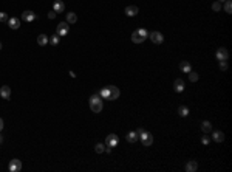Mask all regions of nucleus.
Segmentation results:
<instances>
[{"label":"nucleus","mask_w":232,"mask_h":172,"mask_svg":"<svg viewBox=\"0 0 232 172\" xmlns=\"http://www.w3.org/2000/svg\"><path fill=\"white\" fill-rule=\"evenodd\" d=\"M147 37H149V33H147V30H144V28H139V30H136V31L132 33V41L135 43H142Z\"/></svg>","instance_id":"1"},{"label":"nucleus","mask_w":232,"mask_h":172,"mask_svg":"<svg viewBox=\"0 0 232 172\" xmlns=\"http://www.w3.org/2000/svg\"><path fill=\"white\" fill-rule=\"evenodd\" d=\"M90 109L94 113H99L102 110V98L99 95H93L90 98Z\"/></svg>","instance_id":"2"},{"label":"nucleus","mask_w":232,"mask_h":172,"mask_svg":"<svg viewBox=\"0 0 232 172\" xmlns=\"http://www.w3.org/2000/svg\"><path fill=\"white\" fill-rule=\"evenodd\" d=\"M68 30H70V23H67V22H60V23L57 25V28H56V34H57L59 37H64V36H67Z\"/></svg>","instance_id":"3"},{"label":"nucleus","mask_w":232,"mask_h":172,"mask_svg":"<svg viewBox=\"0 0 232 172\" xmlns=\"http://www.w3.org/2000/svg\"><path fill=\"white\" fill-rule=\"evenodd\" d=\"M139 140H141L142 146L149 147V146H152V143H153V135H152L150 132H144L142 135H139Z\"/></svg>","instance_id":"4"},{"label":"nucleus","mask_w":232,"mask_h":172,"mask_svg":"<svg viewBox=\"0 0 232 172\" xmlns=\"http://www.w3.org/2000/svg\"><path fill=\"white\" fill-rule=\"evenodd\" d=\"M118 143H119V138H118V135H115V133H110L107 138H105V146L107 147H116L118 146Z\"/></svg>","instance_id":"5"},{"label":"nucleus","mask_w":232,"mask_h":172,"mask_svg":"<svg viewBox=\"0 0 232 172\" xmlns=\"http://www.w3.org/2000/svg\"><path fill=\"white\" fill-rule=\"evenodd\" d=\"M149 37H150V41L153 43H163V41H164V36H163L159 31H152V33H149Z\"/></svg>","instance_id":"6"},{"label":"nucleus","mask_w":232,"mask_h":172,"mask_svg":"<svg viewBox=\"0 0 232 172\" xmlns=\"http://www.w3.org/2000/svg\"><path fill=\"white\" fill-rule=\"evenodd\" d=\"M8 169H9L11 172H20V169H22V161H20V160H17V158L11 160V161H9Z\"/></svg>","instance_id":"7"},{"label":"nucleus","mask_w":232,"mask_h":172,"mask_svg":"<svg viewBox=\"0 0 232 172\" xmlns=\"http://www.w3.org/2000/svg\"><path fill=\"white\" fill-rule=\"evenodd\" d=\"M36 19H37V16L33 11H23L22 12V20H25V22H34Z\"/></svg>","instance_id":"8"},{"label":"nucleus","mask_w":232,"mask_h":172,"mask_svg":"<svg viewBox=\"0 0 232 172\" xmlns=\"http://www.w3.org/2000/svg\"><path fill=\"white\" fill-rule=\"evenodd\" d=\"M228 57H229V53H228V50L225 47L217 50V59L218 61H228Z\"/></svg>","instance_id":"9"},{"label":"nucleus","mask_w":232,"mask_h":172,"mask_svg":"<svg viewBox=\"0 0 232 172\" xmlns=\"http://www.w3.org/2000/svg\"><path fill=\"white\" fill-rule=\"evenodd\" d=\"M108 90H110V101H115V99H118V98H119L121 91H119V88H118V87L108 86Z\"/></svg>","instance_id":"10"},{"label":"nucleus","mask_w":232,"mask_h":172,"mask_svg":"<svg viewBox=\"0 0 232 172\" xmlns=\"http://www.w3.org/2000/svg\"><path fill=\"white\" fill-rule=\"evenodd\" d=\"M138 12H139V9H138V6H136V5H130V6H127V8H125V14H127L129 17H135Z\"/></svg>","instance_id":"11"},{"label":"nucleus","mask_w":232,"mask_h":172,"mask_svg":"<svg viewBox=\"0 0 232 172\" xmlns=\"http://www.w3.org/2000/svg\"><path fill=\"white\" fill-rule=\"evenodd\" d=\"M184 169H186L187 172H195L196 169H198V163H196L195 160H189V161L186 163Z\"/></svg>","instance_id":"12"},{"label":"nucleus","mask_w":232,"mask_h":172,"mask_svg":"<svg viewBox=\"0 0 232 172\" xmlns=\"http://www.w3.org/2000/svg\"><path fill=\"white\" fill-rule=\"evenodd\" d=\"M0 96H2L3 99H9V98H11V88L8 86L0 87Z\"/></svg>","instance_id":"13"},{"label":"nucleus","mask_w":232,"mask_h":172,"mask_svg":"<svg viewBox=\"0 0 232 172\" xmlns=\"http://www.w3.org/2000/svg\"><path fill=\"white\" fill-rule=\"evenodd\" d=\"M184 81L183 79H175V82H173V90L177 91V93H181L183 90H184Z\"/></svg>","instance_id":"14"},{"label":"nucleus","mask_w":232,"mask_h":172,"mask_svg":"<svg viewBox=\"0 0 232 172\" xmlns=\"http://www.w3.org/2000/svg\"><path fill=\"white\" fill-rule=\"evenodd\" d=\"M8 27H9L11 30H17V28L20 27V20H19L17 17H11V19H8Z\"/></svg>","instance_id":"15"},{"label":"nucleus","mask_w":232,"mask_h":172,"mask_svg":"<svg viewBox=\"0 0 232 172\" xmlns=\"http://www.w3.org/2000/svg\"><path fill=\"white\" fill-rule=\"evenodd\" d=\"M64 9H65L64 2H62V0H56V2H54V5H53V11H56V12L59 14V12H62Z\"/></svg>","instance_id":"16"},{"label":"nucleus","mask_w":232,"mask_h":172,"mask_svg":"<svg viewBox=\"0 0 232 172\" xmlns=\"http://www.w3.org/2000/svg\"><path fill=\"white\" fill-rule=\"evenodd\" d=\"M212 140L217 141V143H221V141L225 140V133H223L221 130H215V132L212 133Z\"/></svg>","instance_id":"17"},{"label":"nucleus","mask_w":232,"mask_h":172,"mask_svg":"<svg viewBox=\"0 0 232 172\" xmlns=\"http://www.w3.org/2000/svg\"><path fill=\"white\" fill-rule=\"evenodd\" d=\"M180 70H181L183 73H189V71H192V67H190V64H189L187 61H183V62L180 64Z\"/></svg>","instance_id":"18"},{"label":"nucleus","mask_w":232,"mask_h":172,"mask_svg":"<svg viewBox=\"0 0 232 172\" xmlns=\"http://www.w3.org/2000/svg\"><path fill=\"white\" fill-rule=\"evenodd\" d=\"M201 130H203L204 133H211V130H212L211 121H203V123H201Z\"/></svg>","instance_id":"19"},{"label":"nucleus","mask_w":232,"mask_h":172,"mask_svg":"<svg viewBox=\"0 0 232 172\" xmlns=\"http://www.w3.org/2000/svg\"><path fill=\"white\" fill-rule=\"evenodd\" d=\"M76 22H78V16H76L74 12H68V14H67V23L74 25Z\"/></svg>","instance_id":"20"},{"label":"nucleus","mask_w":232,"mask_h":172,"mask_svg":"<svg viewBox=\"0 0 232 172\" xmlns=\"http://www.w3.org/2000/svg\"><path fill=\"white\" fill-rule=\"evenodd\" d=\"M102 99H110V90H108V87H104L99 93H97Z\"/></svg>","instance_id":"21"},{"label":"nucleus","mask_w":232,"mask_h":172,"mask_svg":"<svg viewBox=\"0 0 232 172\" xmlns=\"http://www.w3.org/2000/svg\"><path fill=\"white\" fill-rule=\"evenodd\" d=\"M37 43H39L40 47H45L46 43H48V36H46V34H39V36H37Z\"/></svg>","instance_id":"22"},{"label":"nucleus","mask_w":232,"mask_h":172,"mask_svg":"<svg viewBox=\"0 0 232 172\" xmlns=\"http://www.w3.org/2000/svg\"><path fill=\"white\" fill-rule=\"evenodd\" d=\"M125 138H127V141H129V143H136V140H138V135H136V132H129Z\"/></svg>","instance_id":"23"},{"label":"nucleus","mask_w":232,"mask_h":172,"mask_svg":"<svg viewBox=\"0 0 232 172\" xmlns=\"http://www.w3.org/2000/svg\"><path fill=\"white\" fill-rule=\"evenodd\" d=\"M59 41H60V37H59L57 34H54V36H50V37H48V42L51 43V45H54V47L59 43Z\"/></svg>","instance_id":"24"},{"label":"nucleus","mask_w":232,"mask_h":172,"mask_svg":"<svg viewBox=\"0 0 232 172\" xmlns=\"http://www.w3.org/2000/svg\"><path fill=\"white\" fill-rule=\"evenodd\" d=\"M178 115H180V116H187V115H189V109H187L186 106L178 107Z\"/></svg>","instance_id":"25"},{"label":"nucleus","mask_w":232,"mask_h":172,"mask_svg":"<svg viewBox=\"0 0 232 172\" xmlns=\"http://www.w3.org/2000/svg\"><path fill=\"white\" fill-rule=\"evenodd\" d=\"M94 150H96L97 154H102V152H105V144H102V143H97V144L94 146Z\"/></svg>","instance_id":"26"},{"label":"nucleus","mask_w":232,"mask_h":172,"mask_svg":"<svg viewBox=\"0 0 232 172\" xmlns=\"http://www.w3.org/2000/svg\"><path fill=\"white\" fill-rule=\"evenodd\" d=\"M225 12H228V14H231V12H232V3H231V0H226V2H225Z\"/></svg>","instance_id":"27"},{"label":"nucleus","mask_w":232,"mask_h":172,"mask_svg":"<svg viewBox=\"0 0 232 172\" xmlns=\"http://www.w3.org/2000/svg\"><path fill=\"white\" fill-rule=\"evenodd\" d=\"M189 79H190L192 82H196V81H198V73H195V71H189Z\"/></svg>","instance_id":"28"},{"label":"nucleus","mask_w":232,"mask_h":172,"mask_svg":"<svg viewBox=\"0 0 232 172\" xmlns=\"http://www.w3.org/2000/svg\"><path fill=\"white\" fill-rule=\"evenodd\" d=\"M212 9H214V11H221V3H220L218 0L214 2V3H212Z\"/></svg>","instance_id":"29"},{"label":"nucleus","mask_w":232,"mask_h":172,"mask_svg":"<svg viewBox=\"0 0 232 172\" xmlns=\"http://www.w3.org/2000/svg\"><path fill=\"white\" fill-rule=\"evenodd\" d=\"M8 14L6 12H0V22H8Z\"/></svg>","instance_id":"30"},{"label":"nucleus","mask_w":232,"mask_h":172,"mask_svg":"<svg viewBox=\"0 0 232 172\" xmlns=\"http://www.w3.org/2000/svg\"><path fill=\"white\" fill-rule=\"evenodd\" d=\"M201 143H203V144H209V143H211V136L204 135V136L201 138Z\"/></svg>","instance_id":"31"},{"label":"nucleus","mask_w":232,"mask_h":172,"mask_svg":"<svg viewBox=\"0 0 232 172\" xmlns=\"http://www.w3.org/2000/svg\"><path fill=\"white\" fill-rule=\"evenodd\" d=\"M220 68L221 70H228V62L226 61H220Z\"/></svg>","instance_id":"32"},{"label":"nucleus","mask_w":232,"mask_h":172,"mask_svg":"<svg viewBox=\"0 0 232 172\" xmlns=\"http://www.w3.org/2000/svg\"><path fill=\"white\" fill-rule=\"evenodd\" d=\"M56 16H57V12H56V11H50V12H48V17H50V19H54Z\"/></svg>","instance_id":"33"},{"label":"nucleus","mask_w":232,"mask_h":172,"mask_svg":"<svg viewBox=\"0 0 232 172\" xmlns=\"http://www.w3.org/2000/svg\"><path fill=\"white\" fill-rule=\"evenodd\" d=\"M144 132H145V130L142 129V127H139V129L136 130V135H138V138H139V135H142V133H144Z\"/></svg>","instance_id":"34"},{"label":"nucleus","mask_w":232,"mask_h":172,"mask_svg":"<svg viewBox=\"0 0 232 172\" xmlns=\"http://www.w3.org/2000/svg\"><path fill=\"white\" fill-rule=\"evenodd\" d=\"M2 129H3V120L0 118V132H2Z\"/></svg>","instance_id":"35"},{"label":"nucleus","mask_w":232,"mask_h":172,"mask_svg":"<svg viewBox=\"0 0 232 172\" xmlns=\"http://www.w3.org/2000/svg\"><path fill=\"white\" fill-rule=\"evenodd\" d=\"M2 141H3V136H2V135H0V143H2Z\"/></svg>","instance_id":"36"},{"label":"nucleus","mask_w":232,"mask_h":172,"mask_svg":"<svg viewBox=\"0 0 232 172\" xmlns=\"http://www.w3.org/2000/svg\"><path fill=\"white\" fill-rule=\"evenodd\" d=\"M218 2H220V3H225V2H226V0H218Z\"/></svg>","instance_id":"37"},{"label":"nucleus","mask_w":232,"mask_h":172,"mask_svg":"<svg viewBox=\"0 0 232 172\" xmlns=\"http://www.w3.org/2000/svg\"><path fill=\"white\" fill-rule=\"evenodd\" d=\"M0 50H2V43H0Z\"/></svg>","instance_id":"38"}]
</instances>
